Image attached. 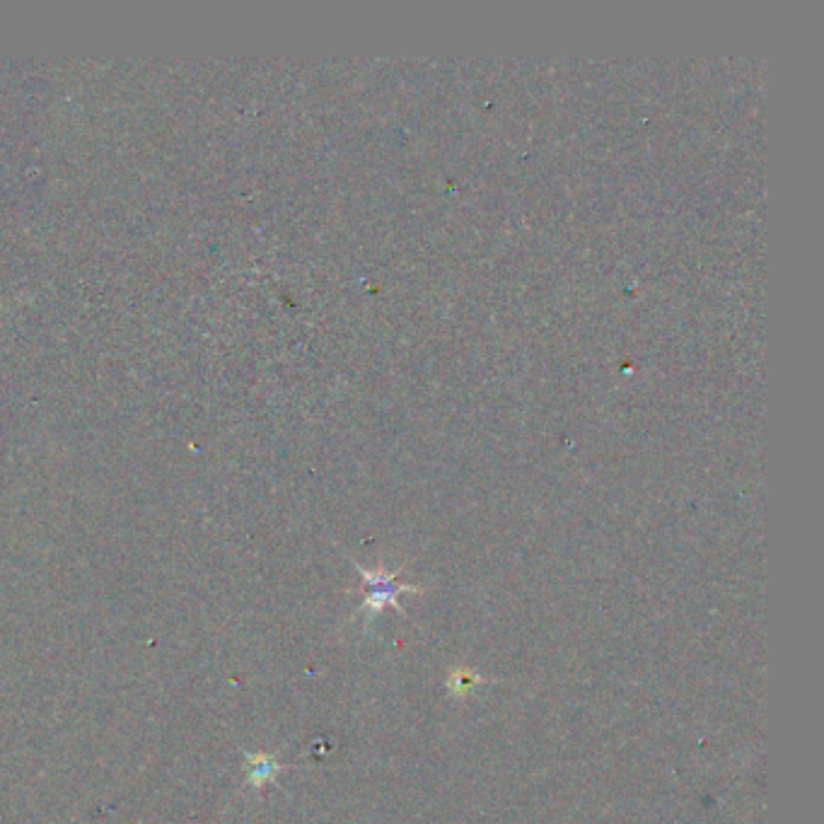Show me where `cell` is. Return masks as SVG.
<instances>
[{"label":"cell","instance_id":"1","mask_svg":"<svg viewBox=\"0 0 824 824\" xmlns=\"http://www.w3.org/2000/svg\"><path fill=\"white\" fill-rule=\"evenodd\" d=\"M358 573H361V578L365 580V585H368V597L363 600V617H365V626H370V622L377 617V614L382 612L385 607H392L397 609L399 614H404L402 605H399V595L404 593H421L423 588L419 585H409V583H399L397 576L394 573H387L385 568H377V571H368V568L363 566H356Z\"/></svg>","mask_w":824,"mask_h":824},{"label":"cell","instance_id":"2","mask_svg":"<svg viewBox=\"0 0 824 824\" xmlns=\"http://www.w3.org/2000/svg\"><path fill=\"white\" fill-rule=\"evenodd\" d=\"M245 759H247V781H249V786H254V788L266 786V783L274 781L276 776L286 769L283 764H278L271 754L245 752Z\"/></svg>","mask_w":824,"mask_h":824},{"label":"cell","instance_id":"3","mask_svg":"<svg viewBox=\"0 0 824 824\" xmlns=\"http://www.w3.org/2000/svg\"><path fill=\"white\" fill-rule=\"evenodd\" d=\"M481 682H484V680H481L479 675H472V672H467V670H452L448 687H450V694L460 699V696L469 694V692H472V689L477 687V684H481Z\"/></svg>","mask_w":824,"mask_h":824}]
</instances>
